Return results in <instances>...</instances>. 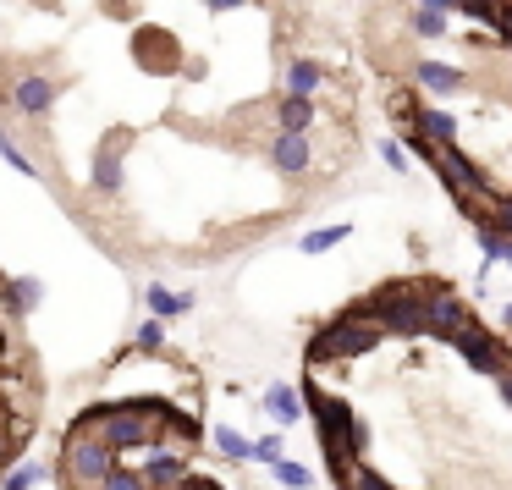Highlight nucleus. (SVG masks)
Instances as JSON below:
<instances>
[{
    "instance_id": "nucleus-3",
    "label": "nucleus",
    "mask_w": 512,
    "mask_h": 490,
    "mask_svg": "<svg viewBox=\"0 0 512 490\" xmlns=\"http://www.w3.org/2000/svg\"><path fill=\"white\" fill-rule=\"evenodd\" d=\"M309 397H314V413H320L325 457H331V468L336 463H358V452H364V424H358L336 397H320V391H309Z\"/></svg>"
},
{
    "instance_id": "nucleus-6",
    "label": "nucleus",
    "mask_w": 512,
    "mask_h": 490,
    "mask_svg": "<svg viewBox=\"0 0 512 490\" xmlns=\"http://www.w3.org/2000/svg\"><path fill=\"white\" fill-rule=\"evenodd\" d=\"M419 303H424V331L430 336H446V342H452V336L468 325V309L457 303V292L446 287V281H435V276H419Z\"/></svg>"
},
{
    "instance_id": "nucleus-35",
    "label": "nucleus",
    "mask_w": 512,
    "mask_h": 490,
    "mask_svg": "<svg viewBox=\"0 0 512 490\" xmlns=\"http://www.w3.org/2000/svg\"><path fill=\"white\" fill-rule=\"evenodd\" d=\"M501 259H507V265H512V248H507V254H501Z\"/></svg>"
},
{
    "instance_id": "nucleus-11",
    "label": "nucleus",
    "mask_w": 512,
    "mask_h": 490,
    "mask_svg": "<svg viewBox=\"0 0 512 490\" xmlns=\"http://www.w3.org/2000/svg\"><path fill=\"white\" fill-rule=\"evenodd\" d=\"M270 166H276L281 177H303V171L314 166L309 133H276V144H270Z\"/></svg>"
},
{
    "instance_id": "nucleus-34",
    "label": "nucleus",
    "mask_w": 512,
    "mask_h": 490,
    "mask_svg": "<svg viewBox=\"0 0 512 490\" xmlns=\"http://www.w3.org/2000/svg\"><path fill=\"white\" fill-rule=\"evenodd\" d=\"M501 320H507V325H512V303H507V309H501Z\"/></svg>"
},
{
    "instance_id": "nucleus-19",
    "label": "nucleus",
    "mask_w": 512,
    "mask_h": 490,
    "mask_svg": "<svg viewBox=\"0 0 512 490\" xmlns=\"http://www.w3.org/2000/svg\"><path fill=\"white\" fill-rule=\"evenodd\" d=\"M342 237H353V226H320V232H309V237H298V248L303 254H331Z\"/></svg>"
},
{
    "instance_id": "nucleus-20",
    "label": "nucleus",
    "mask_w": 512,
    "mask_h": 490,
    "mask_svg": "<svg viewBox=\"0 0 512 490\" xmlns=\"http://www.w3.org/2000/svg\"><path fill=\"white\" fill-rule=\"evenodd\" d=\"M215 446H221V457H232V463H248V457H254V441H248V435H237L232 424H221V430H215Z\"/></svg>"
},
{
    "instance_id": "nucleus-28",
    "label": "nucleus",
    "mask_w": 512,
    "mask_h": 490,
    "mask_svg": "<svg viewBox=\"0 0 512 490\" xmlns=\"http://www.w3.org/2000/svg\"><path fill=\"white\" fill-rule=\"evenodd\" d=\"M39 479H45V468L28 463V468H17V474H6V490H34Z\"/></svg>"
},
{
    "instance_id": "nucleus-24",
    "label": "nucleus",
    "mask_w": 512,
    "mask_h": 490,
    "mask_svg": "<svg viewBox=\"0 0 512 490\" xmlns=\"http://www.w3.org/2000/svg\"><path fill=\"white\" fill-rule=\"evenodd\" d=\"M100 490H149L144 479H138V468H127V463H116L111 474L100 479Z\"/></svg>"
},
{
    "instance_id": "nucleus-36",
    "label": "nucleus",
    "mask_w": 512,
    "mask_h": 490,
    "mask_svg": "<svg viewBox=\"0 0 512 490\" xmlns=\"http://www.w3.org/2000/svg\"><path fill=\"white\" fill-rule=\"evenodd\" d=\"M507 199H512V193H507Z\"/></svg>"
},
{
    "instance_id": "nucleus-13",
    "label": "nucleus",
    "mask_w": 512,
    "mask_h": 490,
    "mask_svg": "<svg viewBox=\"0 0 512 490\" xmlns=\"http://www.w3.org/2000/svg\"><path fill=\"white\" fill-rule=\"evenodd\" d=\"M320 83H325L320 61H309V56H292V61H287V94L314 100V94H320Z\"/></svg>"
},
{
    "instance_id": "nucleus-33",
    "label": "nucleus",
    "mask_w": 512,
    "mask_h": 490,
    "mask_svg": "<svg viewBox=\"0 0 512 490\" xmlns=\"http://www.w3.org/2000/svg\"><path fill=\"white\" fill-rule=\"evenodd\" d=\"M6 457H12V441H6V430H0V463H6Z\"/></svg>"
},
{
    "instance_id": "nucleus-2",
    "label": "nucleus",
    "mask_w": 512,
    "mask_h": 490,
    "mask_svg": "<svg viewBox=\"0 0 512 490\" xmlns=\"http://www.w3.org/2000/svg\"><path fill=\"white\" fill-rule=\"evenodd\" d=\"M364 320L380 336H424V303H419V281H391L364 303Z\"/></svg>"
},
{
    "instance_id": "nucleus-25",
    "label": "nucleus",
    "mask_w": 512,
    "mask_h": 490,
    "mask_svg": "<svg viewBox=\"0 0 512 490\" xmlns=\"http://www.w3.org/2000/svg\"><path fill=\"white\" fill-rule=\"evenodd\" d=\"M413 34H419V39H441L446 34V12H424V6H419V12H413Z\"/></svg>"
},
{
    "instance_id": "nucleus-10",
    "label": "nucleus",
    "mask_w": 512,
    "mask_h": 490,
    "mask_svg": "<svg viewBox=\"0 0 512 490\" xmlns=\"http://www.w3.org/2000/svg\"><path fill=\"white\" fill-rule=\"evenodd\" d=\"M127 133H111L100 149H94V193H105V199H116L122 193V155H127Z\"/></svg>"
},
{
    "instance_id": "nucleus-32",
    "label": "nucleus",
    "mask_w": 512,
    "mask_h": 490,
    "mask_svg": "<svg viewBox=\"0 0 512 490\" xmlns=\"http://www.w3.org/2000/svg\"><path fill=\"white\" fill-rule=\"evenodd\" d=\"M424 12H452V0H419Z\"/></svg>"
},
{
    "instance_id": "nucleus-17",
    "label": "nucleus",
    "mask_w": 512,
    "mask_h": 490,
    "mask_svg": "<svg viewBox=\"0 0 512 490\" xmlns=\"http://www.w3.org/2000/svg\"><path fill=\"white\" fill-rule=\"evenodd\" d=\"M452 12H463V17H474L479 28H496L501 34V23H507V0H452Z\"/></svg>"
},
{
    "instance_id": "nucleus-14",
    "label": "nucleus",
    "mask_w": 512,
    "mask_h": 490,
    "mask_svg": "<svg viewBox=\"0 0 512 490\" xmlns=\"http://www.w3.org/2000/svg\"><path fill=\"white\" fill-rule=\"evenodd\" d=\"M149 320H177V314H188L193 309V292H166L160 281H149Z\"/></svg>"
},
{
    "instance_id": "nucleus-27",
    "label": "nucleus",
    "mask_w": 512,
    "mask_h": 490,
    "mask_svg": "<svg viewBox=\"0 0 512 490\" xmlns=\"http://www.w3.org/2000/svg\"><path fill=\"white\" fill-rule=\"evenodd\" d=\"M254 457H259V463H281V457H287V446H281V430H276V435H259V441H254Z\"/></svg>"
},
{
    "instance_id": "nucleus-15",
    "label": "nucleus",
    "mask_w": 512,
    "mask_h": 490,
    "mask_svg": "<svg viewBox=\"0 0 512 490\" xmlns=\"http://www.w3.org/2000/svg\"><path fill=\"white\" fill-rule=\"evenodd\" d=\"M265 413L281 424V430H287V424L303 419V397H298L292 386H270V391H265Z\"/></svg>"
},
{
    "instance_id": "nucleus-7",
    "label": "nucleus",
    "mask_w": 512,
    "mask_h": 490,
    "mask_svg": "<svg viewBox=\"0 0 512 490\" xmlns=\"http://www.w3.org/2000/svg\"><path fill=\"white\" fill-rule=\"evenodd\" d=\"M452 347L468 358V369H479V375H501V358H507V347L496 342V331H485V325L468 320L463 331L452 336Z\"/></svg>"
},
{
    "instance_id": "nucleus-23",
    "label": "nucleus",
    "mask_w": 512,
    "mask_h": 490,
    "mask_svg": "<svg viewBox=\"0 0 512 490\" xmlns=\"http://www.w3.org/2000/svg\"><path fill=\"white\" fill-rule=\"evenodd\" d=\"M270 468H276V479H281L287 490H309V485H314V474H309L303 463H287V457H281V463H270Z\"/></svg>"
},
{
    "instance_id": "nucleus-31",
    "label": "nucleus",
    "mask_w": 512,
    "mask_h": 490,
    "mask_svg": "<svg viewBox=\"0 0 512 490\" xmlns=\"http://www.w3.org/2000/svg\"><path fill=\"white\" fill-rule=\"evenodd\" d=\"M210 12H237V6H248V0H204Z\"/></svg>"
},
{
    "instance_id": "nucleus-4",
    "label": "nucleus",
    "mask_w": 512,
    "mask_h": 490,
    "mask_svg": "<svg viewBox=\"0 0 512 490\" xmlns=\"http://www.w3.org/2000/svg\"><path fill=\"white\" fill-rule=\"evenodd\" d=\"M380 342V331L369 320H331L320 336L309 342V364H331V358H358Z\"/></svg>"
},
{
    "instance_id": "nucleus-21",
    "label": "nucleus",
    "mask_w": 512,
    "mask_h": 490,
    "mask_svg": "<svg viewBox=\"0 0 512 490\" xmlns=\"http://www.w3.org/2000/svg\"><path fill=\"white\" fill-rule=\"evenodd\" d=\"M133 347L138 353H160V347H166V320H144L133 331Z\"/></svg>"
},
{
    "instance_id": "nucleus-30",
    "label": "nucleus",
    "mask_w": 512,
    "mask_h": 490,
    "mask_svg": "<svg viewBox=\"0 0 512 490\" xmlns=\"http://www.w3.org/2000/svg\"><path fill=\"white\" fill-rule=\"evenodd\" d=\"M177 490H221V485H215V479H199V474H188Z\"/></svg>"
},
{
    "instance_id": "nucleus-9",
    "label": "nucleus",
    "mask_w": 512,
    "mask_h": 490,
    "mask_svg": "<svg viewBox=\"0 0 512 490\" xmlns=\"http://www.w3.org/2000/svg\"><path fill=\"white\" fill-rule=\"evenodd\" d=\"M188 474H193L188 452H171V446H160V452H149L144 463H138V479H144L149 490H177Z\"/></svg>"
},
{
    "instance_id": "nucleus-16",
    "label": "nucleus",
    "mask_w": 512,
    "mask_h": 490,
    "mask_svg": "<svg viewBox=\"0 0 512 490\" xmlns=\"http://www.w3.org/2000/svg\"><path fill=\"white\" fill-rule=\"evenodd\" d=\"M276 122H281V133H309V122H314V100H298V94H281Z\"/></svg>"
},
{
    "instance_id": "nucleus-5",
    "label": "nucleus",
    "mask_w": 512,
    "mask_h": 490,
    "mask_svg": "<svg viewBox=\"0 0 512 490\" xmlns=\"http://www.w3.org/2000/svg\"><path fill=\"white\" fill-rule=\"evenodd\" d=\"M61 468H67L72 490H100V479L116 468V457L105 452L94 435H72V430H67V446H61Z\"/></svg>"
},
{
    "instance_id": "nucleus-29",
    "label": "nucleus",
    "mask_w": 512,
    "mask_h": 490,
    "mask_svg": "<svg viewBox=\"0 0 512 490\" xmlns=\"http://www.w3.org/2000/svg\"><path fill=\"white\" fill-rule=\"evenodd\" d=\"M380 160H386V166L397 171V177H402V171H408V155H402V149L391 144V138H386V144H380Z\"/></svg>"
},
{
    "instance_id": "nucleus-1",
    "label": "nucleus",
    "mask_w": 512,
    "mask_h": 490,
    "mask_svg": "<svg viewBox=\"0 0 512 490\" xmlns=\"http://www.w3.org/2000/svg\"><path fill=\"white\" fill-rule=\"evenodd\" d=\"M160 413H166V402H122V408H105V419L94 424V441L111 457L133 452V446H149L160 430Z\"/></svg>"
},
{
    "instance_id": "nucleus-18",
    "label": "nucleus",
    "mask_w": 512,
    "mask_h": 490,
    "mask_svg": "<svg viewBox=\"0 0 512 490\" xmlns=\"http://www.w3.org/2000/svg\"><path fill=\"white\" fill-rule=\"evenodd\" d=\"M39 298H45V281H39V276H17V281H6V303H12V314H34V309H39Z\"/></svg>"
},
{
    "instance_id": "nucleus-26",
    "label": "nucleus",
    "mask_w": 512,
    "mask_h": 490,
    "mask_svg": "<svg viewBox=\"0 0 512 490\" xmlns=\"http://www.w3.org/2000/svg\"><path fill=\"white\" fill-rule=\"evenodd\" d=\"M507 237H501V232H490V226H479V254H485V265H496V259L501 254H507Z\"/></svg>"
},
{
    "instance_id": "nucleus-12",
    "label": "nucleus",
    "mask_w": 512,
    "mask_h": 490,
    "mask_svg": "<svg viewBox=\"0 0 512 490\" xmlns=\"http://www.w3.org/2000/svg\"><path fill=\"white\" fill-rule=\"evenodd\" d=\"M413 78H419L430 94H457V89H468V72H463V67H446V61H413Z\"/></svg>"
},
{
    "instance_id": "nucleus-22",
    "label": "nucleus",
    "mask_w": 512,
    "mask_h": 490,
    "mask_svg": "<svg viewBox=\"0 0 512 490\" xmlns=\"http://www.w3.org/2000/svg\"><path fill=\"white\" fill-rule=\"evenodd\" d=\"M0 160H6L12 171H23V177H39V166H34V160H28L23 149L12 144V133H6V127H0Z\"/></svg>"
},
{
    "instance_id": "nucleus-8",
    "label": "nucleus",
    "mask_w": 512,
    "mask_h": 490,
    "mask_svg": "<svg viewBox=\"0 0 512 490\" xmlns=\"http://www.w3.org/2000/svg\"><path fill=\"white\" fill-rule=\"evenodd\" d=\"M56 78H45V72H23V78H12V111L28 116V122H39V116H50V105H56Z\"/></svg>"
}]
</instances>
